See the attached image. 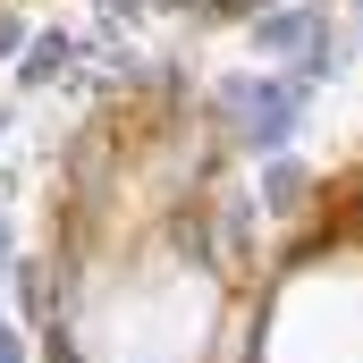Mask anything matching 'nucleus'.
<instances>
[{
    "label": "nucleus",
    "instance_id": "obj_1",
    "mask_svg": "<svg viewBox=\"0 0 363 363\" xmlns=\"http://www.w3.org/2000/svg\"><path fill=\"white\" fill-rule=\"evenodd\" d=\"M313 26H321L313 9H287V17H262V43H271V51H287V43H304Z\"/></svg>",
    "mask_w": 363,
    "mask_h": 363
},
{
    "label": "nucleus",
    "instance_id": "obj_2",
    "mask_svg": "<svg viewBox=\"0 0 363 363\" xmlns=\"http://www.w3.org/2000/svg\"><path fill=\"white\" fill-rule=\"evenodd\" d=\"M60 51H68L60 34H51V43H34V60H26V85H43V77H60Z\"/></svg>",
    "mask_w": 363,
    "mask_h": 363
},
{
    "label": "nucleus",
    "instance_id": "obj_3",
    "mask_svg": "<svg viewBox=\"0 0 363 363\" xmlns=\"http://www.w3.org/2000/svg\"><path fill=\"white\" fill-rule=\"evenodd\" d=\"M17 34H26V26H17V17H0V60L17 51Z\"/></svg>",
    "mask_w": 363,
    "mask_h": 363
},
{
    "label": "nucleus",
    "instance_id": "obj_4",
    "mask_svg": "<svg viewBox=\"0 0 363 363\" xmlns=\"http://www.w3.org/2000/svg\"><path fill=\"white\" fill-rule=\"evenodd\" d=\"M0 363H26V347H17V330H0Z\"/></svg>",
    "mask_w": 363,
    "mask_h": 363
}]
</instances>
